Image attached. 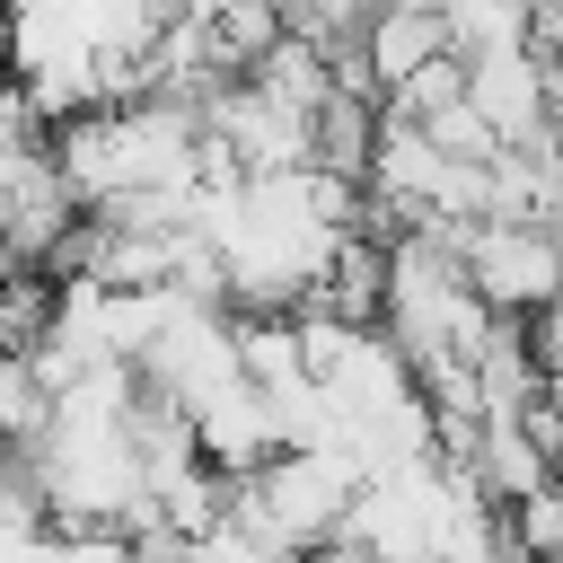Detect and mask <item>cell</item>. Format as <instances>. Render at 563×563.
<instances>
[{
  "label": "cell",
  "instance_id": "cell-1",
  "mask_svg": "<svg viewBox=\"0 0 563 563\" xmlns=\"http://www.w3.org/2000/svg\"><path fill=\"white\" fill-rule=\"evenodd\" d=\"M457 273L484 308L519 317V308H545L554 299V229L545 220H457Z\"/></svg>",
  "mask_w": 563,
  "mask_h": 563
},
{
  "label": "cell",
  "instance_id": "cell-2",
  "mask_svg": "<svg viewBox=\"0 0 563 563\" xmlns=\"http://www.w3.org/2000/svg\"><path fill=\"white\" fill-rule=\"evenodd\" d=\"M70 220H79V202H70V185H62L53 150H44V141L0 150V246H9V264H26V273H35Z\"/></svg>",
  "mask_w": 563,
  "mask_h": 563
},
{
  "label": "cell",
  "instance_id": "cell-3",
  "mask_svg": "<svg viewBox=\"0 0 563 563\" xmlns=\"http://www.w3.org/2000/svg\"><path fill=\"white\" fill-rule=\"evenodd\" d=\"M352 53L369 62V79H378V97H387L405 70H422V62H431V53H449V44H440V18H431L422 0H378Z\"/></svg>",
  "mask_w": 563,
  "mask_h": 563
},
{
  "label": "cell",
  "instance_id": "cell-4",
  "mask_svg": "<svg viewBox=\"0 0 563 563\" xmlns=\"http://www.w3.org/2000/svg\"><path fill=\"white\" fill-rule=\"evenodd\" d=\"M44 413H53V396H44V378L26 369V352H0V440L26 449V440L44 431Z\"/></svg>",
  "mask_w": 563,
  "mask_h": 563
}]
</instances>
